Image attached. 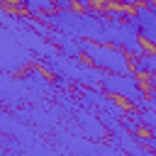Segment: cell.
Listing matches in <instances>:
<instances>
[{"label": "cell", "mask_w": 156, "mask_h": 156, "mask_svg": "<svg viewBox=\"0 0 156 156\" xmlns=\"http://www.w3.org/2000/svg\"><path fill=\"white\" fill-rule=\"evenodd\" d=\"M102 88H105V93H110V95H117V98H129L136 88H141V83H139V78L134 76V73H105V78H102V83H100Z\"/></svg>", "instance_id": "cell-2"}, {"label": "cell", "mask_w": 156, "mask_h": 156, "mask_svg": "<svg viewBox=\"0 0 156 156\" xmlns=\"http://www.w3.org/2000/svg\"><path fill=\"white\" fill-rule=\"evenodd\" d=\"M22 7H24L29 15L39 17L41 12H51V10H56V0H24Z\"/></svg>", "instance_id": "cell-5"}, {"label": "cell", "mask_w": 156, "mask_h": 156, "mask_svg": "<svg viewBox=\"0 0 156 156\" xmlns=\"http://www.w3.org/2000/svg\"><path fill=\"white\" fill-rule=\"evenodd\" d=\"M132 71L136 76H156V51H144L132 56Z\"/></svg>", "instance_id": "cell-4"}, {"label": "cell", "mask_w": 156, "mask_h": 156, "mask_svg": "<svg viewBox=\"0 0 156 156\" xmlns=\"http://www.w3.org/2000/svg\"><path fill=\"white\" fill-rule=\"evenodd\" d=\"M80 49H83V56L90 61V66L105 73H127L132 68V56L115 44H100L88 39V41H80Z\"/></svg>", "instance_id": "cell-1"}, {"label": "cell", "mask_w": 156, "mask_h": 156, "mask_svg": "<svg viewBox=\"0 0 156 156\" xmlns=\"http://www.w3.org/2000/svg\"><path fill=\"white\" fill-rule=\"evenodd\" d=\"M134 17H136V27H139V37L149 44H154L156 39V2L146 0L134 5Z\"/></svg>", "instance_id": "cell-3"}, {"label": "cell", "mask_w": 156, "mask_h": 156, "mask_svg": "<svg viewBox=\"0 0 156 156\" xmlns=\"http://www.w3.org/2000/svg\"><path fill=\"white\" fill-rule=\"evenodd\" d=\"M73 2H76L80 10H85V7H90V5H93V0H73Z\"/></svg>", "instance_id": "cell-9"}, {"label": "cell", "mask_w": 156, "mask_h": 156, "mask_svg": "<svg viewBox=\"0 0 156 156\" xmlns=\"http://www.w3.org/2000/svg\"><path fill=\"white\" fill-rule=\"evenodd\" d=\"M76 2L73 0H56V7H61V10H68V7H73Z\"/></svg>", "instance_id": "cell-8"}, {"label": "cell", "mask_w": 156, "mask_h": 156, "mask_svg": "<svg viewBox=\"0 0 156 156\" xmlns=\"http://www.w3.org/2000/svg\"><path fill=\"white\" fill-rule=\"evenodd\" d=\"M139 122H141V129H144V132L156 134V110H154V107L139 110Z\"/></svg>", "instance_id": "cell-6"}, {"label": "cell", "mask_w": 156, "mask_h": 156, "mask_svg": "<svg viewBox=\"0 0 156 156\" xmlns=\"http://www.w3.org/2000/svg\"><path fill=\"white\" fill-rule=\"evenodd\" d=\"M146 144H149V146H151V149H156V134H151V136H149V139H146Z\"/></svg>", "instance_id": "cell-10"}, {"label": "cell", "mask_w": 156, "mask_h": 156, "mask_svg": "<svg viewBox=\"0 0 156 156\" xmlns=\"http://www.w3.org/2000/svg\"><path fill=\"white\" fill-rule=\"evenodd\" d=\"M105 12H107L110 20H119V22H124V20L129 17V12L122 10V7H105Z\"/></svg>", "instance_id": "cell-7"}, {"label": "cell", "mask_w": 156, "mask_h": 156, "mask_svg": "<svg viewBox=\"0 0 156 156\" xmlns=\"http://www.w3.org/2000/svg\"><path fill=\"white\" fill-rule=\"evenodd\" d=\"M151 46H156V39H154V44H151Z\"/></svg>", "instance_id": "cell-11"}]
</instances>
